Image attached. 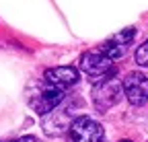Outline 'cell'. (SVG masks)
<instances>
[{
  "label": "cell",
  "mask_w": 148,
  "mask_h": 142,
  "mask_svg": "<svg viewBox=\"0 0 148 142\" xmlns=\"http://www.w3.org/2000/svg\"><path fill=\"white\" fill-rule=\"evenodd\" d=\"M78 64H80L82 72H86L95 82H105L115 74L113 62L109 58H105L101 51H84Z\"/></svg>",
  "instance_id": "cell-1"
},
{
  "label": "cell",
  "mask_w": 148,
  "mask_h": 142,
  "mask_svg": "<svg viewBox=\"0 0 148 142\" xmlns=\"http://www.w3.org/2000/svg\"><path fill=\"white\" fill-rule=\"evenodd\" d=\"M103 136V126L86 115L76 117L68 130V142H101Z\"/></svg>",
  "instance_id": "cell-2"
},
{
  "label": "cell",
  "mask_w": 148,
  "mask_h": 142,
  "mask_svg": "<svg viewBox=\"0 0 148 142\" xmlns=\"http://www.w3.org/2000/svg\"><path fill=\"white\" fill-rule=\"evenodd\" d=\"M121 91H123V86L115 78H109L105 82H99L95 86V91H92V103L97 105V109L105 111V109H109L111 105H115L121 99V95H123Z\"/></svg>",
  "instance_id": "cell-3"
},
{
  "label": "cell",
  "mask_w": 148,
  "mask_h": 142,
  "mask_svg": "<svg viewBox=\"0 0 148 142\" xmlns=\"http://www.w3.org/2000/svg\"><path fill=\"white\" fill-rule=\"evenodd\" d=\"M123 93L132 105H144L148 101V76L142 72H130L123 80Z\"/></svg>",
  "instance_id": "cell-4"
},
{
  "label": "cell",
  "mask_w": 148,
  "mask_h": 142,
  "mask_svg": "<svg viewBox=\"0 0 148 142\" xmlns=\"http://www.w3.org/2000/svg\"><path fill=\"white\" fill-rule=\"evenodd\" d=\"M45 84L58 91H66L72 84L78 82V68L74 66H58V68H49L45 70Z\"/></svg>",
  "instance_id": "cell-5"
},
{
  "label": "cell",
  "mask_w": 148,
  "mask_h": 142,
  "mask_svg": "<svg viewBox=\"0 0 148 142\" xmlns=\"http://www.w3.org/2000/svg\"><path fill=\"white\" fill-rule=\"evenodd\" d=\"M76 117L78 115H74V109L72 107H66V109H58V107H56L43 119V130L49 136H58L62 132H68L70 126H72V121L76 119Z\"/></svg>",
  "instance_id": "cell-6"
},
{
  "label": "cell",
  "mask_w": 148,
  "mask_h": 142,
  "mask_svg": "<svg viewBox=\"0 0 148 142\" xmlns=\"http://www.w3.org/2000/svg\"><path fill=\"white\" fill-rule=\"evenodd\" d=\"M64 101V91H58V88H51L45 84V88L41 93H37L31 97V107L37 111V113H51L58 105Z\"/></svg>",
  "instance_id": "cell-7"
},
{
  "label": "cell",
  "mask_w": 148,
  "mask_h": 142,
  "mask_svg": "<svg viewBox=\"0 0 148 142\" xmlns=\"http://www.w3.org/2000/svg\"><path fill=\"white\" fill-rule=\"evenodd\" d=\"M136 62L140 66H148V39L136 49Z\"/></svg>",
  "instance_id": "cell-8"
},
{
  "label": "cell",
  "mask_w": 148,
  "mask_h": 142,
  "mask_svg": "<svg viewBox=\"0 0 148 142\" xmlns=\"http://www.w3.org/2000/svg\"><path fill=\"white\" fill-rule=\"evenodd\" d=\"M10 142H37L35 136H23V138H16V140H10Z\"/></svg>",
  "instance_id": "cell-9"
},
{
  "label": "cell",
  "mask_w": 148,
  "mask_h": 142,
  "mask_svg": "<svg viewBox=\"0 0 148 142\" xmlns=\"http://www.w3.org/2000/svg\"><path fill=\"white\" fill-rule=\"evenodd\" d=\"M119 142H130V140H119Z\"/></svg>",
  "instance_id": "cell-10"
}]
</instances>
